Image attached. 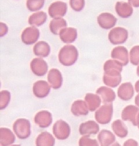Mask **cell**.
I'll return each mask as SVG.
<instances>
[{
  "label": "cell",
  "instance_id": "cell-6",
  "mask_svg": "<svg viewBox=\"0 0 139 146\" xmlns=\"http://www.w3.org/2000/svg\"><path fill=\"white\" fill-rule=\"evenodd\" d=\"M70 126L65 121L60 119L55 122L53 126V133L59 140L67 139L70 135Z\"/></svg>",
  "mask_w": 139,
  "mask_h": 146
},
{
  "label": "cell",
  "instance_id": "cell-31",
  "mask_svg": "<svg viewBox=\"0 0 139 146\" xmlns=\"http://www.w3.org/2000/svg\"><path fill=\"white\" fill-rule=\"evenodd\" d=\"M11 100V94L7 90H2L0 94V109L5 108Z\"/></svg>",
  "mask_w": 139,
  "mask_h": 146
},
{
  "label": "cell",
  "instance_id": "cell-35",
  "mask_svg": "<svg viewBox=\"0 0 139 146\" xmlns=\"http://www.w3.org/2000/svg\"><path fill=\"white\" fill-rule=\"evenodd\" d=\"M8 31V27L5 23H1V29H0V36H3L6 35Z\"/></svg>",
  "mask_w": 139,
  "mask_h": 146
},
{
  "label": "cell",
  "instance_id": "cell-16",
  "mask_svg": "<svg viewBox=\"0 0 139 146\" xmlns=\"http://www.w3.org/2000/svg\"><path fill=\"white\" fill-rule=\"evenodd\" d=\"M100 130L99 125L94 121H88L82 123L79 127V132L81 135H91L97 134Z\"/></svg>",
  "mask_w": 139,
  "mask_h": 146
},
{
  "label": "cell",
  "instance_id": "cell-15",
  "mask_svg": "<svg viewBox=\"0 0 139 146\" xmlns=\"http://www.w3.org/2000/svg\"><path fill=\"white\" fill-rule=\"evenodd\" d=\"M134 90L130 82H125L121 84L118 89V96L124 101L130 100L134 96Z\"/></svg>",
  "mask_w": 139,
  "mask_h": 146
},
{
  "label": "cell",
  "instance_id": "cell-27",
  "mask_svg": "<svg viewBox=\"0 0 139 146\" xmlns=\"http://www.w3.org/2000/svg\"><path fill=\"white\" fill-rule=\"evenodd\" d=\"M67 26V22L63 18H55L52 20L49 24V29L52 34L59 35L61 30Z\"/></svg>",
  "mask_w": 139,
  "mask_h": 146
},
{
  "label": "cell",
  "instance_id": "cell-29",
  "mask_svg": "<svg viewBox=\"0 0 139 146\" xmlns=\"http://www.w3.org/2000/svg\"><path fill=\"white\" fill-rule=\"evenodd\" d=\"M112 129L114 133L120 138H124L128 134V127L125 123L120 119L116 120L113 122L111 125Z\"/></svg>",
  "mask_w": 139,
  "mask_h": 146
},
{
  "label": "cell",
  "instance_id": "cell-34",
  "mask_svg": "<svg viewBox=\"0 0 139 146\" xmlns=\"http://www.w3.org/2000/svg\"><path fill=\"white\" fill-rule=\"evenodd\" d=\"M71 8L76 12L81 11L85 7V0H70Z\"/></svg>",
  "mask_w": 139,
  "mask_h": 146
},
{
  "label": "cell",
  "instance_id": "cell-30",
  "mask_svg": "<svg viewBox=\"0 0 139 146\" xmlns=\"http://www.w3.org/2000/svg\"><path fill=\"white\" fill-rule=\"evenodd\" d=\"M45 4V0H27L26 6L31 12H36L43 8Z\"/></svg>",
  "mask_w": 139,
  "mask_h": 146
},
{
  "label": "cell",
  "instance_id": "cell-8",
  "mask_svg": "<svg viewBox=\"0 0 139 146\" xmlns=\"http://www.w3.org/2000/svg\"><path fill=\"white\" fill-rule=\"evenodd\" d=\"M111 58L120 63L123 66L129 63V53L128 49L123 46H118L114 48L111 54Z\"/></svg>",
  "mask_w": 139,
  "mask_h": 146
},
{
  "label": "cell",
  "instance_id": "cell-23",
  "mask_svg": "<svg viewBox=\"0 0 139 146\" xmlns=\"http://www.w3.org/2000/svg\"><path fill=\"white\" fill-rule=\"evenodd\" d=\"M15 136L12 132L7 127H1L0 129V143L1 146H8L15 141Z\"/></svg>",
  "mask_w": 139,
  "mask_h": 146
},
{
  "label": "cell",
  "instance_id": "cell-41",
  "mask_svg": "<svg viewBox=\"0 0 139 146\" xmlns=\"http://www.w3.org/2000/svg\"><path fill=\"white\" fill-rule=\"evenodd\" d=\"M111 146H121L118 143H117V142H116V143H115L114 144H113Z\"/></svg>",
  "mask_w": 139,
  "mask_h": 146
},
{
  "label": "cell",
  "instance_id": "cell-26",
  "mask_svg": "<svg viewBox=\"0 0 139 146\" xmlns=\"http://www.w3.org/2000/svg\"><path fill=\"white\" fill-rule=\"evenodd\" d=\"M55 139L50 133L44 132L36 139V146H54Z\"/></svg>",
  "mask_w": 139,
  "mask_h": 146
},
{
  "label": "cell",
  "instance_id": "cell-32",
  "mask_svg": "<svg viewBox=\"0 0 139 146\" xmlns=\"http://www.w3.org/2000/svg\"><path fill=\"white\" fill-rule=\"evenodd\" d=\"M129 59L133 65L137 66L139 64V45L134 46L130 49Z\"/></svg>",
  "mask_w": 139,
  "mask_h": 146
},
{
  "label": "cell",
  "instance_id": "cell-38",
  "mask_svg": "<svg viewBox=\"0 0 139 146\" xmlns=\"http://www.w3.org/2000/svg\"><path fill=\"white\" fill-rule=\"evenodd\" d=\"M135 90L136 91V92L137 93H139V80L137 81L136 84H135Z\"/></svg>",
  "mask_w": 139,
  "mask_h": 146
},
{
  "label": "cell",
  "instance_id": "cell-28",
  "mask_svg": "<svg viewBox=\"0 0 139 146\" xmlns=\"http://www.w3.org/2000/svg\"><path fill=\"white\" fill-rule=\"evenodd\" d=\"M85 102L90 111H95L101 104V100L98 95L87 94L85 98Z\"/></svg>",
  "mask_w": 139,
  "mask_h": 146
},
{
  "label": "cell",
  "instance_id": "cell-17",
  "mask_svg": "<svg viewBox=\"0 0 139 146\" xmlns=\"http://www.w3.org/2000/svg\"><path fill=\"white\" fill-rule=\"evenodd\" d=\"M34 122L41 128H46L52 122V114L45 110L40 111L35 116Z\"/></svg>",
  "mask_w": 139,
  "mask_h": 146
},
{
  "label": "cell",
  "instance_id": "cell-36",
  "mask_svg": "<svg viewBox=\"0 0 139 146\" xmlns=\"http://www.w3.org/2000/svg\"><path fill=\"white\" fill-rule=\"evenodd\" d=\"M124 146H138V143L136 140L130 139H128L124 143Z\"/></svg>",
  "mask_w": 139,
  "mask_h": 146
},
{
  "label": "cell",
  "instance_id": "cell-7",
  "mask_svg": "<svg viewBox=\"0 0 139 146\" xmlns=\"http://www.w3.org/2000/svg\"><path fill=\"white\" fill-rule=\"evenodd\" d=\"M40 37V30L36 27H29L26 28L22 33L21 38L22 42L30 45L36 43Z\"/></svg>",
  "mask_w": 139,
  "mask_h": 146
},
{
  "label": "cell",
  "instance_id": "cell-22",
  "mask_svg": "<svg viewBox=\"0 0 139 146\" xmlns=\"http://www.w3.org/2000/svg\"><path fill=\"white\" fill-rule=\"evenodd\" d=\"M47 20V15L44 11L37 12L32 14L28 18V24L32 27H39L43 25Z\"/></svg>",
  "mask_w": 139,
  "mask_h": 146
},
{
  "label": "cell",
  "instance_id": "cell-18",
  "mask_svg": "<svg viewBox=\"0 0 139 146\" xmlns=\"http://www.w3.org/2000/svg\"><path fill=\"white\" fill-rule=\"evenodd\" d=\"M59 36L61 41L64 43H73L77 38V30L73 27L64 28L61 30Z\"/></svg>",
  "mask_w": 139,
  "mask_h": 146
},
{
  "label": "cell",
  "instance_id": "cell-3",
  "mask_svg": "<svg viewBox=\"0 0 139 146\" xmlns=\"http://www.w3.org/2000/svg\"><path fill=\"white\" fill-rule=\"evenodd\" d=\"M13 129L17 137L20 139H26L31 134L30 122L25 118L17 119L13 125Z\"/></svg>",
  "mask_w": 139,
  "mask_h": 146
},
{
  "label": "cell",
  "instance_id": "cell-24",
  "mask_svg": "<svg viewBox=\"0 0 139 146\" xmlns=\"http://www.w3.org/2000/svg\"><path fill=\"white\" fill-rule=\"evenodd\" d=\"M35 55L41 58H46L49 56L50 52V47L45 41H39L33 48Z\"/></svg>",
  "mask_w": 139,
  "mask_h": 146
},
{
  "label": "cell",
  "instance_id": "cell-21",
  "mask_svg": "<svg viewBox=\"0 0 139 146\" xmlns=\"http://www.w3.org/2000/svg\"><path fill=\"white\" fill-rule=\"evenodd\" d=\"M115 11L119 17L122 18H128L132 15L133 9L129 3L117 2L115 5Z\"/></svg>",
  "mask_w": 139,
  "mask_h": 146
},
{
  "label": "cell",
  "instance_id": "cell-37",
  "mask_svg": "<svg viewBox=\"0 0 139 146\" xmlns=\"http://www.w3.org/2000/svg\"><path fill=\"white\" fill-rule=\"evenodd\" d=\"M128 3L133 7H139V0H128Z\"/></svg>",
  "mask_w": 139,
  "mask_h": 146
},
{
  "label": "cell",
  "instance_id": "cell-5",
  "mask_svg": "<svg viewBox=\"0 0 139 146\" xmlns=\"http://www.w3.org/2000/svg\"><path fill=\"white\" fill-rule=\"evenodd\" d=\"M128 31L123 27H117L113 29L109 34L110 42L114 45H120L125 43L128 38Z\"/></svg>",
  "mask_w": 139,
  "mask_h": 146
},
{
  "label": "cell",
  "instance_id": "cell-10",
  "mask_svg": "<svg viewBox=\"0 0 139 146\" xmlns=\"http://www.w3.org/2000/svg\"><path fill=\"white\" fill-rule=\"evenodd\" d=\"M31 70L34 74L38 77L45 76L48 71V64L42 58H35L30 63Z\"/></svg>",
  "mask_w": 139,
  "mask_h": 146
},
{
  "label": "cell",
  "instance_id": "cell-14",
  "mask_svg": "<svg viewBox=\"0 0 139 146\" xmlns=\"http://www.w3.org/2000/svg\"><path fill=\"white\" fill-rule=\"evenodd\" d=\"M48 81L51 88L59 89L63 84V77L60 71L56 68L51 69L48 74Z\"/></svg>",
  "mask_w": 139,
  "mask_h": 146
},
{
  "label": "cell",
  "instance_id": "cell-40",
  "mask_svg": "<svg viewBox=\"0 0 139 146\" xmlns=\"http://www.w3.org/2000/svg\"><path fill=\"white\" fill-rule=\"evenodd\" d=\"M137 126H138V128L139 129V113L137 116Z\"/></svg>",
  "mask_w": 139,
  "mask_h": 146
},
{
  "label": "cell",
  "instance_id": "cell-19",
  "mask_svg": "<svg viewBox=\"0 0 139 146\" xmlns=\"http://www.w3.org/2000/svg\"><path fill=\"white\" fill-rule=\"evenodd\" d=\"M96 94L100 96L102 102L104 103H111L116 98L114 91L110 88L101 86L97 89L96 92Z\"/></svg>",
  "mask_w": 139,
  "mask_h": 146
},
{
  "label": "cell",
  "instance_id": "cell-20",
  "mask_svg": "<svg viewBox=\"0 0 139 146\" xmlns=\"http://www.w3.org/2000/svg\"><path fill=\"white\" fill-rule=\"evenodd\" d=\"M89 109L86 102L82 100L75 101L71 107V111L73 114L77 117L86 115L89 113Z\"/></svg>",
  "mask_w": 139,
  "mask_h": 146
},
{
  "label": "cell",
  "instance_id": "cell-42",
  "mask_svg": "<svg viewBox=\"0 0 139 146\" xmlns=\"http://www.w3.org/2000/svg\"><path fill=\"white\" fill-rule=\"evenodd\" d=\"M137 75L139 77V64L138 65V67L137 68Z\"/></svg>",
  "mask_w": 139,
  "mask_h": 146
},
{
  "label": "cell",
  "instance_id": "cell-13",
  "mask_svg": "<svg viewBox=\"0 0 139 146\" xmlns=\"http://www.w3.org/2000/svg\"><path fill=\"white\" fill-rule=\"evenodd\" d=\"M50 85L45 81L40 80L35 82L32 86V92L37 98L46 97L50 91Z\"/></svg>",
  "mask_w": 139,
  "mask_h": 146
},
{
  "label": "cell",
  "instance_id": "cell-33",
  "mask_svg": "<svg viewBox=\"0 0 139 146\" xmlns=\"http://www.w3.org/2000/svg\"><path fill=\"white\" fill-rule=\"evenodd\" d=\"M79 146H99L96 139H92L88 135L82 136L79 140Z\"/></svg>",
  "mask_w": 139,
  "mask_h": 146
},
{
  "label": "cell",
  "instance_id": "cell-11",
  "mask_svg": "<svg viewBox=\"0 0 139 146\" xmlns=\"http://www.w3.org/2000/svg\"><path fill=\"white\" fill-rule=\"evenodd\" d=\"M97 23L100 27L109 30L114 27L117 22L116 18L111 13H102L97 17Z\"/></svg>",
  "mask_w": 139,
  "mask_h": 146
},
{
  "label": "cell",
  "instance_id": "cell-2",
  "mask_svg": "<svg viewBox=\"0 0 139 146\" xmlns=\"http://www.w3.org/2000/svg\"><path fill=\"white\" fill-rule=\"evenodd\" d=\"M122 71V70L115 68H104V84L107 86L111 88H116L118 86L122 81V76L120 74Z\"/></svg>",
  "mask_w": 139,
  "mask_h": 146
},
{
  "label": "cell",
  "instance_id": "cell-12",
  "mask_svg": "<svg viewBox=\"0 0 139 146\" xmlns=\"http://www.w3.org/2000/svg\"><path fill=\"white\" fill-rule=\"evenodd\" d=\"M139 113V108L133 105H129L124 108L121 114L123 121H130L134 126H137V116Z\"/></svg>",
  "mask_w": 139,
  "mask_h": 146
},
{
  "label": "cell",
  "instance_id": "cell-25",
  "mask_svg": "<svg viewBox=\"0 0 139 146\" xmlns=\"http://www.w3.org/2000/svg\"><path fill=\"white\" fill-rule=\"evenodd\" d=\"M97 139L101 146H110L116 140L115 135L108 130H102L99 133Z\"/></svg>",
  "mask_w": 139,
  "mask_h": 146
},
{
  "label": "cell",
  "instance_id": "cell-1",
  "mask_svg": "<svg viewBox=\"0 0 139 146\" xmlns=\"http://www.w3.org/2000/svg\"><path fill=\"white\" fill-rule=\"evenodd\" d=\"M78 58V52L72 45L64 46L59 51V62L64 66H71L75 63Z\"/></svg>",
  "mask_w": 139,
  "mask_h": 146
},
{
  "label": "cell",
  "instance_id": "cell-39",
  "mask_svg": "<svg viewBox=\"0 0 139 146\" xmlns=\"http://www.w3.org/2000/svg\"><path fill=\"white\" fill-rule=\"evenodd\" d=\"M134 101H135L136 105L139 107V94L136 96Z\"/></svg>",
  "mask_w": 139,
  "mask_h": 146
},
{
  "label": "cell",
  "instance_id": "cell-43",
  "mask_svg": "<svg viewBox=\"0 0 139 146\" xmlns=\"http://www.w3.org/2000/svg\"><path fill=\"white\" fill-rule=\"evenodd\" d=\"M12 146H21L20 144H15V145H13Z\"/></svg>",
  "mask_w": 139,
  "mask_h": 146
},
{
  "label": "cell",
  "instance_id": "cell-4",
  "mask_svg": "<svg viewBox=\"0 0 139 146\" xmlns=\"http://www.w3.org/2000/svg\"><path fill=\"white\" fill-rule=\"evenodd\" d=\"M113 114V105L112 103L103 105L95 113V119L98 123L105 125L111 121Z\"/></svg>",
  "mask_w": 139,
  "mask_h": 146
},
{
  "label": "cell",
  "instance_id": "cell-9",
  "mask_svg": "<svg viewBox=\"0 0 139 146\" xmlns=\"http://www.w3.org/2000/svg\"><path fill=\"white\" fill-rule=\"evenodd\" d=\"M67 5L62 1H56L51 4L48 8V13L52 18L62 17L66 14Z\"/></svg>",
  "mask_w": 139,
  "mask_h": 146
}]
</instances>
